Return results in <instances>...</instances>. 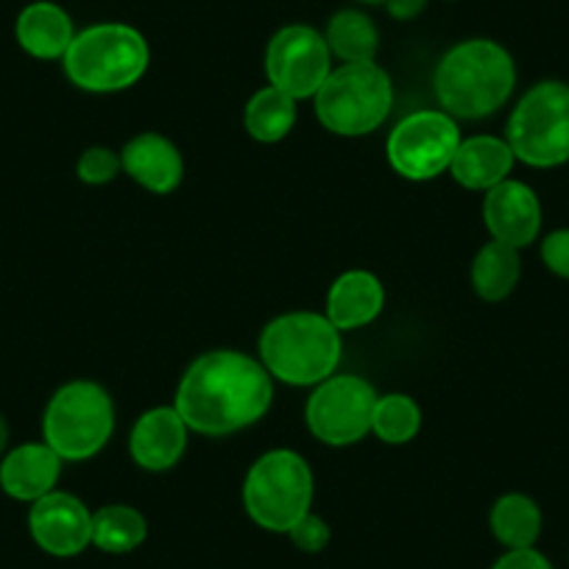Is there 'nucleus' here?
<instances>
[{
	"label": "nucleus",
	"mask_w": 569,
	"mask_h": 569,
	"mask_svg": "<svg viewBox=\"0 0 569 569\" xmlns=\"http://www.w3.org/2000/svg\"><path fill=\"white\" fill-rule=\"evenodd\" d=\"M483 223L491 240L525 249L541 232V204L533 188L517 179H506L497 188L486 190Z\"/></svg>",
	"instance_id": "ddd939ff"
},
{
	"label": "nucleus",
	"mask_w": 569,
	"mask_h": 569,
	"mask_svg": "<svg viewBox=\"0 0 569 569\" xmlns=\"http://www.w3.org/2000/svg\"><path fill=\"white\" fill-rule=\"evenodd\" d=\"M511 146L502 137L472 134L463 137L456 157L450 162V177L467 190H491L500 182L511 179L513 171Z\"/></svg>",
	"instance_id": "a211bd4d"
},
{
	"label": "nucleus",
	"mask_w": 569,
	"mask_h": 569,
	"mask_svg": "<svg viewBox=\"0 0 569 569\" xmlns=\"http://www.w3.org/2000/svg\"><path fill=\"white\" fill-rule=\"evenodd\" d=\"M288 536H291V541L302 552H321L327 545H330L332 530H330V525L319 517V513L310 511V513H305V517L299 519L291 530H288Z\"/></svg>",
	"instance_id": "bb28decb"
},
{
	"label": "nucleus",
	"mask_w": 569,
	"mask_h": 569,
	"mask_svg": "<svg viewBox=\"0 0 569 569\" xmlns=\"http://www.w3.org/2000/svg\"><path fill=\"white\" fill-rule=\"evenodd\" d=\"M62 463V458L46 441L14 447L0 461V489L7 491L12 500L37 502L40 497L57 491Z\"/></svg>",
	"instance_id": "dca6fc26"
},
{
	"label": "nucleus",
	"mask_w": 569,
	"mask_h": 569,
	"mask_svg": "<svg viewBox=\"0 0 569 569\" xmlns=\"http://www.w3.org/2000/svg\"><path fill=\"white\" fill-rule=\"evenodd\" d=\"M313 469L299 452L268 450L249 467L243 480V508L254 525L288 533L313 506Z\"/></svg>",
	"instance_id": "39448f33"
},
{
	"label": "nucleus",
	"mask_w": 569,
	"mask_h": 569,
	"mask_svg": "<svg viewBox=\"0 0 569 569\" xmlns=\"http://www.w3.org/2000/svg\"><path fill=\"white\" fill-rule=\"evenodd\" d=\"M120 162L129 179L154 196L173 193L184 179L182 151L160 131H142L131 137L120 151Z\"/></svg>",
	"instance_id": "2eb2a0df"
},
{
	"label": "nucleus",
	"mask_w": 569,
	"mask_h": 569,
	"mask_svg": "<svg viewBox=\"0 0 569 569\" xmlns=\"http://www.w3.org/2000/svg\"><path fill=\"white\" fill-rule=\"evenodd\" d=\"M273 402V377L260 358L238 349H212L182 375L173 408L199 436L221 439L257 425Z\"/></svg>",
	"instance_id": "f257e3e1"
},
{
	"label": "nucleus",
	"mask_w": 569,
	"mask_h": 569,
	"mask_svg": "<svg viewBox=\"0 0 569 569\" xmlns=\"http://www.w3.org/2000/svg\"><path fill=\"white\" fill-rule=\"evenodd\" d=\"M506 142L530 168L569 162V84L539 81L530 87L508 118Z\"/></svg>",
	"instance_id": "6e6552de"
},
{
	"label": "nucleus",
	"mask_w": 569,
	"mask_h": 569,
	"mask_svg": "<svg viewBox=\"0 0 569 569\" xmlns=\"http://www.w3.org/2000/svg\"><path fill=\"white\" fill-rule=\"evenodd\" d=\"M260 363L273 380L293 388L319 386L341 363V330L313 310H293L268 321L257 341Z\"/></svg>",
	"instance_id": "7ed1b4c3"
},
{
	"label": "nucleus",
	"mask_w": 569,
	"mask_h": 569,
	"mask_svg": "<svg viewBox=\"0 0 569 569\" xmlns=\"http://www.w3.org/2000/svg\"><path fill=\"white\" fill-rule=\"evenodd\" d=\"M149 64V40L126 23H96L76 31L62 57L70 84L96 96L129 90L146 76Z\"/></svg>",
	"instance_id": "20e7f679"
},
{
	"label": "nucleus",
	"mask_w": 569,
	"mask_h": 569,
	"mask_svg": "<svg viewBox=\"0 0 569 569\" xmlns=\"http://www.w3.org/2000/svg\"><path fill=\"white\" fill-rule=\"evenodd\" d=\"M463 134L441 109H419L399 120L386 140L388 166L408 182H430L450 171Z\"/></svg>",
	"instance_id": "1a4fd4ad"
},
{
	"label": "nucleus",
	"mask_w": 569,
	"mask_h": 569,
	"mask_svg": "<svg viewBox=\"0 0 569 569\" xmlns=\"http://www.w3.org/2000/svg\"><path fill=\"white\" fill-rule=\"evenodd\" d=\"M380 393L360 375H332L313 388L305 405L308 430L327 447H352L371 433Z\"/></svg>",
	"instance_id": "9d476101"
},
{
	"label": "nucleus",
	"mask_w": 569,
	"mask_h": 569,
	"mask_svg": "<svg viewBox=\"0 0 569 569\" xmlns=\"http://www.w3.org/2000/svg\"><path fill=\"white\" fill-rule=\"evenodd\" d=\"M386 9L393 20H413L427 9V0H386Z\"/></svg>",
	"instance_id": "c756f323"
},
{
	"label": "nucleus",
	"mask_w": 569,
	"mask_h": 569,
	"mask_svg": "<svg viewBox=\"0 0 569 569\" xmlns=\"http://www.w3.org/2000/svg\"><path fill=\"white\" fill-rule=\"evenodd\" d=\"M14 34H18L20 48L29 57L42 59V62H53V59H62L68 53L76 29L70 14L59 3L37 0V3H29L20 12Z\"/></svg>",
	"instance_id": "6ab92c4d"
},
{
	"label": "nucleus",
	"mask_w": 569,
	"mask_h": 569,
	"mask_svg": "<svg viewBox=\"0 0 569 569\" xmlns=\"http://www.w3.org/2000/svg\"><path fill=\"white\" fill-rule=\"evenodd\" d=\"M114 433V402L92 380L64 382L42 416V441L62 461H90Z\"/></svg>",
	"instance_id": "0eeeda50"
},
{
	"label": "nucleus",
	"mask_w": 569,
	"mask_h": 569,
	"mask_svg": "<svg viewBox=\"0 0 569 569\" xmlns=\"http://www.w3.org/2000/svg\"><path fill=\"white\" fill-rule=\"evenodd\" d=\"M332 73V53L325 34L313 26L293 23L279 29L266 48L268 84L291 98H316Z\"/></svg>",
	"instance_id": "9b49d317"
},
{
	"label": "nucleus",
	"mask_w": 569,
	"mask_h": 569,
	"mask_svg": "<svg viewBox=\"0 0 569 569\" xmlns=\"http://www.w3.org/2000/svg\"><path fill=\"white\" fill-rule=\"evenodd\" d=\"M149 536V522L137 508L114 502L92 513V545L112 556L137 550Z\"/></svg>",
	"instance_id": "b1692460"
},
{
	"label": "nucleus",
	"mask_w": 569,
	"mask_h": 569,
	"mask_svg": "<svg viewBox=\"0 0 569 569\" xmlns=\"http://www.w3.org/2000/svg\"><path fill=\"white\" fill-rule=\"evenodd\" d=\"M29 530L48 556L73 558L92 545V511L68 491H51L31 502Z\"/></svg>",
	"instance_id": "f8f14e48"
},
{
	"label": "nucleus",
	"mask_w": 569,
	"mask_h": 569,
	"mask_svg": "<svg viewBox=\"0 0 569 569\" xmlns=\"http://www.w3.org/2000/svg\"><path fill=\"white\" fill-rule=\"evenodd\" d=\"M316 118L330 134L366 137L380 129L393 109V81L377 62L332 68L316 92Z\"/></svg>",
	"instance_id": "423d86ee"
},
{
	"label": "nucleus",
	"mask_w": 569,
	"mask_h": 569,
	"mask_svg": "<svg viewBox=\"0 0 569 569\" xmlns=\"http://www.w3.org/2000/svg\"><path fill=\"white\" fill-rule=\"evenodd\" d=\"M386 308V288L380 277L366 268H352L343 271L327 291L325 316L341 332L363 330Z\"/></svg>",
	"instance_id": "f3484780"
},
{
	"label": "nucleus",
	"mask_w": 569,
	"mask_h": 569,
	"mask_svg": "<svg viewBox=\"0 0 569 569\" xmlns=\"http://www.w3.org/2000/svg\"><path fill=\"white\" fill-rule=\"evenodd\" d=\"M519 277H522V260L519 249L489 240L480 246L472 260V288L483 302H502L517 291Z\"/></svg>",
	"instance_id": "aec40b11"
},
{
	"label": "nucleus",
	"mask_w": 569,
	"mask_h": 569,
	"mask_svg": "<svg viewBox=\"0 0 569 569\" xmlns=\"http://www.w3.org/2000/svg\"><path fill=\"white\" fill-rule=\"evenodd\" d=\"M360 3H386V0H360Z\"/></svg>",
	"instance_id": "2f4dec72"
},
{
	"label": "nucleus",
	"mask_w": 569,
	"mask_h": 569,
	"mask_svg": "<svg viewBox=\"0 0 569 569\" xmlns=\"http://www.w3.org/2000/svg\"><path fill=\"white\" fill-rule=\"evenodd\" d=\"M541 262L556 277L569 279V229H556L541 240Z\"/></svg>",
	"instance_id": "cd10ccee"
},
{
	"label": "nucleus",
	"mask_w": 569,
	"mask_h": 569,
	"mask_svg": "<svg viewBox=\"0 0 569 569\" xmlns=\"http://www.w3.org/2000/svg\"><path fill=\"white\" fill-rule=\"evenodd\" d=\"M491 569H552V563L539 550L525 547V550H508Z\"/></svg>",
	"instance_id": "c85d7f7f"
},
{
	"label": "nucleus",
	"mask_w": 569,
	"mask_h": 569,
	"mask_svg": "<svg viewBox=\"0 0 569 569\" xmlns=\"http://www.w3.org/2000/svg\"><path fill=\"white\" fill-rule=\"evenodd\" d=\"M123 173V162H120L118 151L107 149V146H90L84 154L76 162V177L84 184H109Z\"/></svg>",
	"instance_id": "a878e982"
},
{
	"label": "nucleus",
	"mask_w": 569,
	"mask_h": 569,
	"mask_svg": "<svg viewBox=\"0 0 569 569\" xmlns=\"http://www.w3.org/2000/svg\"><path fill=\"white\" fill-rule=\"evenodd\" d=\"M7 445H9V425L7 419H3V413H0V456L7 452Z\"/></svg>",
	"instance_id": "7c9ffc66"
},
{
	"label": "nucleus",
	"mask_w": 569,
	"mask_h": 569,
	"mask_svg": "<svg viewBox=\"0 0 569 569\" xmlns=\"http://www.w3.org/2000/svg\"><path fill=\"white\" fill-rule=\"evenodd\" d=\"M421 430V408L408 393H382L371 413V433L388 447L413 441Z\"/></svg>",
	"instance_id": "393cba45"
},
{
	"label": "nucleus",
	"mask_w": 569,
	"mask_h": 569,
	"mask_svg": "<svg viewBox=\"0 0 569 569\" xmlns=\"http://www.w3.org/2000/svg\"><path fill=\"white\" fill-rule=\"evenodd\" d=\"M489 525L491 533L502 547L525 550V547H533L541 533V508L536 506L533 497L511 491V495H502L495 502L489 513Z\"/></svg>",
	"instance_id": "5701e85b"
},
{
	"label": "nucleus",
	"mask_w": 569,
	"mask_h": 569,
	"mask_svg": "<svg viewBox=\"0 0 569 569\" xmlns=\"http://www.w3.org/2000/svg\"><path fill=\"white\" fill-rule=\"evenodd\" d=\"M190 427L173 405H160L137 416L129 433V456L146 472H168L188 450Z\"/></svg>",
	"instance_id": "4468645a"
},
{
	"label": "nucleus",
	"mask_w": 569,
	"mask_h": 569,
	"mask_svg": "<svg viewBox=\"0 0 569 569\" xmlns=\"http://www.w3.org/2000/svg\"><path fill=\"white\" fill-rule=\"evenodd\" d=\"M517 87L513 57L495 40H463L439 59L433 92L441 112L456 120H483L500 112Z\"/></svg>",
	"instance_id": "f03ea898"
},
{
	"label": "nucleus",
	"mask_w": 569,
	"mask_h": 569,
	"mask_svg": "<svg viewBox=\"0 0 569 569\" xmlns=\"http://www.w3.org/2000/svg\"><path fill=\"white\" fill-rule=\"evenodd\" d=\"M325 40L332 57L341 59L343 64L375 62L377 48H380V31H377L375 20L360 9H341L327 20Z\"/></svg>",
	"instance_id": "4be33fe9"
},
{
	"label": "nucleus",
	"mask_w": 569,
	"mask_h": 569,
	"mask_svg": "<svg viewBox=\"0 0 569 569\" xmlns=\"http://www.w3.org/2000/svg\"><path fill=\"white\" fill-rule=\"evenodd\" d=\"M299 109L297 98L277 87H262L249 98L243 109V126L251 140L257 142H279L291 134L297 126Z\"/></svg>",
	"instance_id": "412c9836"
}]
</instances>
